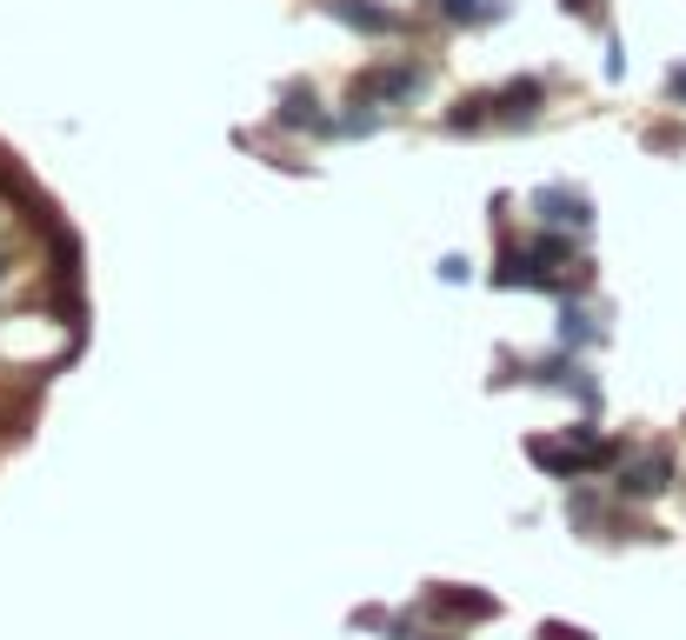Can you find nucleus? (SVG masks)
<instances>
[{"mask_svg":"<svg viewBox=\"0 0 686 640\" xmlns=\"http://www.w3.org/2000/svg\"><path fill=\"white\" fill-rule=\"evenodd\" d=\"M667 481H674L667 454H647V461H634V467L620 474V494H627V501H647V494H660Z\"/></svg>","mask_w":686,"mask_h":640,"instance_id":"obj_4","label":"nucleus"},{"mask_svg":"<svg viewBox=\"0 0 686 640\" xmlns=\"http://www.w3.org/2000/svg\"><path fill=\"white\" fill-rule=\"evenodd\" d=\"M667 87H674V100H686V67H674V80H667Z\"/></svg>","mask_w":686,"mask_h":640,"instance_id":"obj_9","label":"nucleus"},{"mask_svg":"<svg viewBox=\"0 0 686 640\" xmlns=\"http://www.w3.org/2000/svg\"><path fill=\"white\" fill-rule=\"evenodd\" d=\"M420 87H427L420 67H380V73L360 80V100H387V107H394V100H414Z\"/></svg>","mask_w":686,"mask_h":640,"instance_id":"obj_1","label":"nucleus"},{"mask_svg":"<svg viewBox=\"0 0 686 640\" xmlns=\"http://www.w3.org/2000/svg\"><path fill=\"white\" fill-rule=\"evenodd\" d=\"M327 13L347 20L354 33H394V27H400V13H387L380 0H327Z\"/></svg>","mask_w":686,"mask_h":640,"instance_id":"obj_2","label":"nucleus"},{"mask_svg":"<svg viewBox=\"0 0 686 640\" xmlns=\"http://www.w3.org/2000/svg\"><path fill=\"white\" fill-rule=\"evenodd\" d=\"M560 334L580 347V341H594V321H587V314H560Z\"/></svg>","mask_w":686,"mask_h":640,"instance_id":"obj_7","label":"nucleus"},{"mask_svg":"<svg viewBox=\"0 0 686 640\" xmlns=\"http://www.w3.org/2000/svg\"><path fill=\"white\" fill-rule=\"evenodd\" d=\"M440 13H447V20H480L487 0H440Z\"/></svg>","mask_w":686,"mask_h":640,"instance_id":"obj_8","label":"nucleus"},{"mask_svg":"<svg viewBox=\"0 0 686 640\" xmlns=\"http://www.w3.org/2000/svg\"><path fill=\"white\" fill-rule=\"evenodd\" d=\"M534 100H547V87H540V80H514V87H500V93H494V107H500V114H534Z\"/></svg>","mask_w":686,"mask_h":640,"instance_id":"obj_6","label":"nucleus"},{"mask_svg":"<svg viewBox=\"0 0 686 640\" xmlns=\"http://www.w3.org/2000/svg\"><path fill=\"white\" fill-rule=\"evenodd\" d=\"M534 207H540L547 220H560V227H587V220H594L587 194H574V187H540V194H534Z\"/></svg>","mask_w":686,"mask_h":640,"instance_id":"obj_3","label":"nucleus"},{"mask_svg":"<svg viewBox=\"0 0 686 640\" xmlns=\"http://www.w3.org/2000/svg\"><path fill=\"white\" fill-rule=\"evenodd\" d=\"M280 120H287V127H314V134H320V120H327V114H314V87H287V93H280Z\"/></svg>","mask_w":686,"mask_h":640,"instance_id":"obj_5","label":"nucleus"}]
</instances>
